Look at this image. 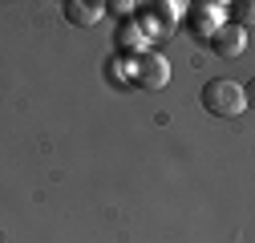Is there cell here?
<instances>
[{
  "label": "cell",
  "instance_id": "1",
  "mask_svg": "<svg viewBox=\"0 0 255 243\" xmlns=\"http://www.w3.org/2000/svg\"><path fill=\"white\" fill-rule=\"evenodd\" d=\"M203 110H211L215 118H239L247 110V89L231 77H211L203 85Z\"/></svg>",
  "mask_w": 255,
  "mask_h": 243
},
{
  "label": "cell",
  "instance_id": "2",
  "mask_svg": "<svg viewBox=\"0 0 255 243\" xmlns=\"http://www.w3.org/2000/svg\"><path fill=\"white\" fill-rule=\"evenodd\" d=\"M134 81H138L142 89H162V85L170 81V61H166L162 53H154V49L138 53V57H134Z\"/></svg>",
  "mask_w": 255,
  "mask_h": 243
},
{
  "label": "cell",
  "instance_id": "3",
  "mask_svg": "<svg viewBox=\"0 0 255 243\" xmlns=\"http://www.w3.org/2000/svg\"><path fill=\"white\" fill-rule=\"evenodd\" d=\"M227 20H231L227 4H195V8H186V24H190V33H195V37H207V41H211Z\"/></svg>",
  "mask_w": 255,
  "mask_h": 243
},
{
  "label": "cell",
  "instance_id": "4",
  "mask_svg": "<svg viewBox=\"0 0 255 243\" xmlns=\"http://www.w3.org/2000/svg\"><path fill=\"white\" fill-rule=\"evenodd\" d=\"M211 49H215L219 57H243V49H247V28H239V24L227 20V24L211 37Z\"/></svg>",
  "mask_w": 255,
  "mask_h": 243
},
{
  "label": "cell",
  "instance_id": "5",
  "mask_svg": "<svg viewBox=\"0 0 255 243\" xmlns=\"http://www.w3.org/2000/svg\"><path fill=\"white\" fill-rule=\"evenodd\" d=\"M102 16H106V4H102V0H65V20H69V24L89 28V24H98Z\"/></svg>",
  "mask_w": 255,
  "mask_h": 243
},
{
  "label": "cell",
  "instance_id": "6",
  "mask_svg": "<svg viewBox=\"0 0 255 243\" xmlns=\"http://www.w3.org/2000/svg\"><path fill=\"white\" fill-rule=\"evenodd\" d=\"M118 49L122 53H146V33L138 28V20H126L118 28Z\"/></svg>",
  "mask_w": 255,
  "mask_h": 243
},
{
  "label": "cell",
  "instance_id": "7",
  "mask_svg": "<svg viewBox=\"0 0 255 243\" xmlns=\"http://www.w3.org/2000/svg\"><path fill=\"white\" fill-rule=\"evenodd\" d=\"M231 24H239V28L251 24V4H247V0H243V4H235V20H231Z\"/></svg>",
  "mask_w": 255,
  "mask_h": 243
},
{
  "label": "cell",
  "instance_id": "8",
  "mask_svg": "<svg viewBox=\"0 0 255 243\" xmlns=\"http://www.w3.org/2000/svg\"><path fill=\"white\" fill-rule=\"evenodd\" d=\"M106 8H114V12H118V16H126V20H130V16H134V8H138V4H126V0H114V4H106Z\"/></svg>",
  "mask_w": 255,
  "mask_h": 243
}]
</instances>
